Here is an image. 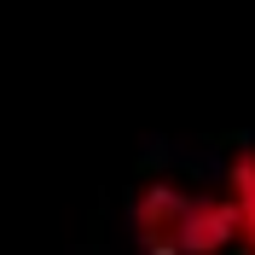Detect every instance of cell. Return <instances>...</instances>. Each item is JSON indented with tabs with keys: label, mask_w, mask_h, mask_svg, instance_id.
Returning a JSON list of instances; mask_svg holds the SVG:
<instances>
[{
	"label": "cell",
	"mask_w": 255,
	"mask_h": 255,
	"mask_svg": "<svg viewBox=\"0 0 255 255\" xmlns=\"http://www.w3.org/2000/svg\"><path fill=\"white\" fill-rule=\"evenodd\" d=\"M186 203H191V191H180V186H145L133 197V232H139L145 255H180Z\"/></svg>",
	"instance_id": "1"
},
{
	"label": "cell",
	"mask_w": 255,
	"mask_h": 255,
	"mask_svg": "<svg viewBox=\"0 0 255 255\" xmlns=\"http://www.w3.org/2000/svg\"><path fill=\"white\" fill-rule=\"evenodd\" d=\"M250 255H255V238H250Z\"/></svg>",
	"instance_id": "3"
},
{
	"label": "cell",
	"mask_w": 255,
	"mask_h": 255,
	"mask_svg": "<svg viewBox=\"0 0 255 255\" xmlns=\"http://www.w3.org/2000/svg\"><path fill=\"white\" fill-rule=\"evenodd\" d=\"M226 244H238V209H232V197H191L186 226H180V255H221Z\"/></svg>",
	"instance_id": "2"
}]
</instances>
